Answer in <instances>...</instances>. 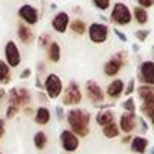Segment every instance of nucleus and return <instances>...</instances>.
I'll return each instance as SVG.
<instances>
[{
	"instance_id": "f257e3e1",
	"label": "nucleus",
	"mask_w": 154,
	"mask_h": 154,
	"mask_svg": "<svg viewBox=\"0 0 154 154\" xmlns=\"http://www.w3.org/2000/svg\"><path fill=\"white\" fill-rule=\"evenodd\" d=\"M68 122L72 127V131L80 134V136H86L88 134V122H89V115L80 109H74L68 113Z\"/></svg>"
},
{
	"instance_id": "f03ea898",
	"label": "nucleus",
	"mask_w": 154,
	"mask_h": 154,
	"mask_svg": "<svg viewBox=\"0 0 154 154\" xmlns=\"http://www.w3.org/2000/svg\"><path fill=\"white\" fill-rule=\"evenodd\" d=\"M29 100H30V94L24 88H12L9 91V106L20 107V106L27 104Z\"/></svg>"
},
{
	"instance_id": "7ed1b4c3",
	"label": "nucleus",
	"mask_w": 154,
	"mask_h": 154,
	"mask_svg": "<svg viewBox=\"0 0 154 154\" xmlns=\"http://www.w3.org/2000/svg\"><path fill=\"white\" fill-rule=\"evenodd\" d=\"M5 59H6V63L9 65V68L12 66H18L20 65V60H21V56H20V50L17 47V44L14 41H8L6 45H5Z\"/></svg>"
},
{
	"instance_id": "20e7f679",
	"label": "nucleus",
	"mask_w": 154,
	"mask_h": 154,
	"mask_svg": "<svg viewBox=\"0 0 154 154\" xmlns=\"http://www.w3.org/2000/svg\"><path fill=\"white\" fill-rule=\"evenodd\" d=\"M112 20L116 24H128L131 20V14L128 11V8L122 3H116L113 6V12H112Z\"/></svg>"
},
{
	"instance_id": "39448f33",
	"label": "nucleus",
	"mask_w": 154,
	"mask_h": 154,
	"mask_svg": "<svg viewBox=\"0 0 154 154\" xmlns=\"http://www.w3.org/2000/svg\"><path fill=\"white\" fill-rule=\"evenodd\" d=\"M45 89L48 92V97L56 98L60 94V91H62V82H60V79H59L57 75H54V74H50L47 77V80H45Z\"/></svg>"
},
{
	"instance_id": "423d86ee",
	"label": "nucleus",
	"mask_w": 154,
	"mask_h": 154,
	"mask_svg": "<svg viewBox=\"0 0 154 154\" xmlns=\"http://www.w3.org/2000/svg\"><path fill=\"white\" fill-rule=\"evenodd\" d=\"M82 100V94H80V89L74 82L66 88L65 91V97H63V103L65 104H77Z\"/></svg>"
},
{
	"instance_id": "0eeeda50",
	"label": "nucleus",
	"mask_w": 154,
	"mask_h": 154,
	"mask_svg": "<svg viewBox=\"0 0 154 154\" xmlns=\"http://www.w3.org/2000/svg\"><path fill=\"white\" fill-rule=\"evenodd\" d=\"M89 36L94 42H103L106 41L107 38V27L104 24H98V23H94L91 27H89Z\"/></svg>"
},
{
	"instance_id": "6e6552de",
	"label": "nucleus",
	"mask_w": 154,
	"mask_h": 154,
	"mask_svg": "<svg viewBox=\"0 0 154 154\" xmlns=\"http://www.w3.org/2000/svg\"><path fill=\"white\" fill-rule=\"evenodd\" d=\"M18 15L27 23V24H36L38 21V12L33 6L30 5H23L18 11Z\"/></svg>"
},
{
	"instance_id": "1a4fd4ad",
	"label": "nucleus",
	"mask_w": 154,
	"mask_h": 154,
	"mask_svg": "<svg viewBox=\"0 0 154 154\" xmlns=\"http://www.w3.org/2000/svg\"><path fill=\"white\" fill-rule=\"evenodd\" d=\"M140 80L143 83H148L149 86L154 85V63L145 62L140 66Z\"/></svg>"
},
{
	"instance_id": "9d476101",
	"label": "nucleus",
	"mask_w": 154,
	"mask_h": 154,
	"mask_svg": "<svg viewBox=\"0 0 154 154\" xmlns=\"http://www.w3.org/2000/svg\"><path fill=\"white\" fill-rule=\"evenodd\" d=\"M62 145L66 151H74V149H77V146H79V139L74 136V133L65 130L62 133Z\"/></svg>"
},
{
	"instance_id": "9b49d317",
	"label": "nucleus",
	"mask_w": 154,
	"mask_h": 154,
	"mask_svg": "<svg viewBox=\"0 0 154 154\" xmlns=\"http://www.w3.org/2000/svg\"><path fill=\"white\" fill-rule=\"evenodd\" d=\"M66 26H68V15L65 14V12H60V14H57L56 17H54V20H53V27H54V30H57V32H65L66 30Z\"/></svg>"
},
{
	"instance_id": "f8f14e48",
	"label": "nucleus",
	"mask_w": 154,
	"mask_h": 154,
	"mask_svg": "<svg viewBox=\"0 0 154 154\" xmlns=\"http://www.w3.org/2000/svg\"><path fill=\"white\" fill-rule=\"evenodd\" d=\"M86 91H88V95L92 101H101L103 100V92H101V89L97 83L89 82L88 86H86Z\"/></svg>"
},
{
	"instance_id": "ddd939ff",
	"label": "nucleus",
	"mask_w": 154,
	"mask_h": 154,
	"mask_svg": "<svg viewBox=\"0 0 154 154\" xmlns=\"http://www.w3.org/2000/svg\"><path fill=\"white\" fill-rule=\"evenodd\" d=\"M134 125H136V118H134L133 113H124V115L121 116V128H122L125 133L131 131V130L134 128Z\"/></svg>"
},
{
	"instance_id": "4468645a",
	"label": "nucleus",
	"mask_w": 154,
	"mask_h": 154,
	"mask_svg": "<svg viewBox=\"0 0 154 154\" xmlns=\"http://www.w3.org/2000/svg\"><path fill=\"white\" fill-rule=\"evenodd\" d=\"M121 63H122V60H121V56L110 59V60L106 63V66H104V71H106V74H107V75H115V74L119 71V68H121Z\"/></svg>"
},
{
	"instance_id": "2eb2a0df",
	"label": "nucleus",
	"mask_w": 154,
	"mask_h": 154,
	"mask_svg": "<svg viewBox=\"0 0 154 154\" xmlns=\"http://www.w3.org/2000/svg\"><path fill=\"white\" fill-rule=\"evenodd\" d=\"M18 38L21 39V42H24V44H30L32 39H33L32 30H30L26 24H20V26H18Z\"/></svg>"
},
{
	"instance_id": "dca6fc26",
	"label": "nucleus",
	"mask_w": 154,
	"mask_h": 154,
	"mask_svg": "<svg viewBox=\"0 0 154 154\" xmlns=\"http://www.w3.org/2000/svg\"><path fill=\"white\" fill-rule=\"evenodd\" d=\"M11 80V69H9V65L0 59V83L5 85Z\"/></svg>"
},
{
	"instance_id": "f3484780",
	"label": "nucleus",
	"mask_w": 154,
	"mask_h": 154,
	"mask_svg": "<svg viewBox=\"0 0 154 154\" xmlns=\"http://www.w3.org/2000/svg\"><path fill=\"white\" fill-rule=\"evenodd\" d=\"M48 119H50V112H48V109H45V107H39L38 109V112H36V115H35V121H36V124H47L48 122Z\"/></svg>"
},
{
	"instance_id": "a211bd4d",
	"label": "nucleus",
	"mask_w": 154,
	"mask_h": 154,
	"mask_svg": "<svg viewBox=\"0 0 154 154\" xmlns=\"http://www.w3.org/2000/svg\"><path fill=\"white\" fill-rule=\"evenodd\" d=\"M97 122L100 125H109V124H113V115L110 110H103L98 116H97Z\"/></svg>"
},
{
	"instance_id": "6ab92c4d",
	"label": "nucleus",
	"mask_w": 154,
	"mask_h": 154,
	"mask_svg": "<svg viewBox=\"0 0 154 154\" xmlns=\"http://www.w3.org/2000/svg\"><path fill=\"white\" fill-rule=\"evenodd\" d=\"M146 145H148V140L143 139V137H134L133 142H131V149L136 151V152H143L146 149Z\"/></svg>"
},
{
	"instance_id": "aec40b11",
	"label": "nucleus",
	"mask_w": 154,
	"mask_h": 154,
	"mask_svg": "<svg viewBox=\"0 0 154 154\" xmlns=\"http://www.w3.org/2000/svg\"><path fill=\"white\" fill-rule=\"evenodd\" d=\"M122 82L121 80H115V82H112L110 83V86L107 88V94L110 95V97H118L121 92H122Z\"/></svg>"
},
{
	"instance_id": "412c9836",
	"label": "nucleus",
	"mask_w": 154,
	"mask_h": 154,
	"mask_svg": "<svg viewBox=\"0 0 154 154\" xmlns=\"http://www.w3.org/2000/svg\"><path fill=\"white\" fill-rule=\"evenodd\" d=\"M139 95H140V100L146 101L149 98L154 97V86H149V85H143L139 88Z\"/></svg>"
},
{
	"instance_id": "4be33fe9",
	"label": "nucleus",
	"mask_w": 154,
	"mask_h": 154,
	"mask_svg": "<svg viewBox=\"0 0 154 154\" xmlns=\"http://www.w3.org/2000/svg\"><path fill=\"white\" fill-rule=\"evenodd\" d=\"M33 142H35V145H36V148H44L45 146V143H47V137H45V133L44 131H38L36 134H35V137H33Z\"/></svg>"
},
{
	"instance_id": "5701e85b",
	"label": "nucleus",
	"mask_w": 154,
	"mask_h": 154,
	"mask_svg": "<svg viewBox=\"0 0 154 154\" xmlns=\"http://www.w3.org/2000/svg\"><path fill=\"white\" fill-rule=\"evenodd\" d=\"M142 109H143V112H145L146 115H149V116L152 118V116H154V97L149 98V100H146V101H143Z\"/></svg>"
},
{
	"instance_id": "b1692460",
	"label": "nucleus",
	"mask_w": 154,
	"mask_h": 154,
	"mask_svg": "<svg viewBox=\"0 0 154 154\" xmlns=\"http://www.w3.org/2000/svg\"><path fill=\"white\" fill-rule=\"evenodd\" d=\"M103 133H104L107 137H115V136L118 134V127H116V124H109V125H106L104 130H103Z\"/></svg>"
},
{
	"instance_id": "393cba45",
	"label": "nucleus",
	"mask_w": 154,
	"mask_h": 154,
	"mask_svg": "<svg viewBox=\"0 0 154 154\" xmlns=\"http://www.w3.org/2000/svg\"><path fill=\"white\" fill-rule=\"evenodd\" d=\"M134 14H136V20H137V23H140V24H143V23L146 21V18H148L146 11L142 9V8H136V9H134Z\"/></svg>"
},
{
	"instance_id": "a878e982",
	"label": "nucleus",
	"mask_w": 154,
	"mask_h": 154,
	"mask_svg": "<svg viewBox=\"0 0 154 154\" xmlns=\"http://www.w3.org/2000/svg\"><path fill=\"white\" fill-rule=\"evenodd\" d=\"M59 56H60L59 45H57V44H51V47H50V59H51L53 62H57V60H59Z\"/></svg>"
},
{
	"instance_id": "bb28decb",
	"label": "nucleus",
	"mask_w": 154,
	"mask_h": 154,
	"mask_svg": "<svg viewBox=\"0 0 154 154\" xmlns=\"http://www.w3.org/2000/svg\"><path fill=\"white\" fill-rule=\"evenodd\" d=\"M71 29L75 32V33H79V35H83V32H85V24H83V21H79V20H75L72 24H71Z\"/></svg>"
},
{
	"instance_id": "cd10ccee",
	"label": "nucleus",
	"mask_w": 154,
	"mask_h": 154,
	"mask_svg": "<svg viewBox=\"0 0 154 154\" xmlns=\"http://www.w3.org/2000/svg\"><path fill=\"white\" fill-rule=\"evenodd\" d=\"M124 109L128 110L130 113H133V110H134V101H133L131 98H128V100L124 103Z\"/></svg>"
},
{
	"instance_id": "c85d7f7f",
	"label": "nucleus",
	"mask_w": 154,
	"mask_h": 154,
	"mask_svg": "<svg viewBox=\"0 0 154 154\" xmlns=\"http://www.w3.org/2000/svg\"><path fill=\"white\" fill-rule=\"evenodd\" d=\"M17 112H18V107H15V106H9L8 110H6V116H8V118H14V116L17 115Z\"/></svg>"
},
{
	"instance_id": "c756f323",
	"label": "nucleus",
	"mask_w": 154,
	"mask_h": 154,
	"mask_svg": "<svg viewBox=\"0 0 154 154\" xmlns=\"http://www.w3.org/2000/svg\"><path fill=\"white\" fill-rule=\"evenodd\" d=\"M95 6H98L100 9H106L109 6V2H95Z\"/></svg>"
},
{
	"instance_id": "7c9ffc66",
	"label": "nucleus",
	"mask_w": 154,
	"mask_h": 154,
	"mask_svg": "<svg viewBox=\"0 0 154 154\" xmlns=\"http://www.w3.org/2000/svg\"><path fill=\"white\" fill-rule=\"evenodd\" d=\"M5 134V119H0V137H3Z\"/></svg>"
},
{
	"instance_id": "2f4dec72",
	"label": "nucleus",
	"mask_w": 154,
	"mask_h": 154,
	"mask_svg": "<svg viewBox=\"0 0 154 154\" xmlns=\"http://www.w3.org/2000/svg\"><path fill=\"white\" fill-rule=\"evenodd\" d=\"M154 2H142V0H139V5L140 6H145V8H148V6H151Z\"/></svg>"
},
{
	"instance_id": "473e14b6",
	"label": "nucleus",
	"mask_w": 154,
	"mask_h": 154,
	"mask_svg": "<svg viewBox=\"0 0 154 154\" xmlns=\"http://www.w3.org/2000/svg\"><path fill=\"white\" fill-rule=\"evenodd\" d=\"M146 33H148V32H137L136 35H137L139 39H145V38H146Z\"/></svg>"
},
{
	"instance_id": "72a5a7b5",
	"label": "nucleus",
	"mask_w": 154,
	"mask_h": 154,
	"mask_svg": "<svg viewBox=\"0 0 154 154\" xmlns=\"http://www.w3.org/2000/svg\"><path fill=\"white\" fill-rule=\"evenodd\" d=\"M133 85H134V82L131 80V82H130V85H128V88H127V94H128V95H130V92L134 89V86H133Z\"/></svg>"
},
{
	"instance_id": "f704fd0d",
	"label": "nucleus",
	"mask_w": 154,
	"mask_h": 154,
	"mask_svg": "<svg viewBox=\"0 0 154 154\" xmlns=\"http://www.w3.org/2000/svg\"><path fill=\"white\" fill-rule=\"evenodd\" d=\"M29 75H30V69H29V68H26V69L23 71L21 77H23V79H24V77H29Z\"/></svg>"
},
{
	"instance_id": "c9c22d12",
	"label": "nucleus",
	"mask_w": 154,
	"mask_h": 154,
	"mask_svg": "<svg viewBox=\"0 0 154 154\" xmlns=\"http://www.w3.org/2000/svg\"><path fill=\"white\" fill-rule=\"evenodd\" d=\"M6 95V92H5V89H2V88H0V101H2L3 100V97Z\"/></svg>"
},
{
	"instance_id": "e433bc0d",
	"label": "nucleus",
	"mask_w": 154,
	"mask_h": 154,
	"mask_svg": "<svg viewBox=\"0 0 154 154\" xmlns=\"http://www.w3.org/2000/svg\"><path fill=\"white\" fill-rule=\"evenodd\" d=\"M115 32H116V35H118V36H119L121 39H122V41H125V36H124V35H122L121 32H118V30H115Z\"/></svg>"
},
{
	"instance_id": "4c0bfd02",
	"label": "nucleus",
	"mask_w": 154,
	"mask_h": 154,
	"mask_svg": "<svg viewBox=\"0 0 154 154\" xmlns=\"http://www.w3.org/2000/svg\"><path fill=\"white\" fill-rule=\"evenodd\" d=\"M151 119H152V124H154V116H152V118H151Z\"/></svg>"
},
{
	"instance_id": "58836bf2",
	"label": "nucleus",
	"mask_w": 154,
	"mask_h": 154,
	"mask_svg": "<svg viewBox=\"0 0 154 154\" xmlns=\"http://www.w3.org/2000/svg\"><path fill=\"white\" fill-rule=\"evenodd\" d=\"M0 154H2V152H0Z\"/></svg>"
}]
</instances>
